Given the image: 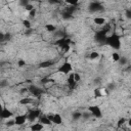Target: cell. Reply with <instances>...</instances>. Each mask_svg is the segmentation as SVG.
<instances>
[{
    "mask_svg": "<svg viewBox=\"0 0 131 131\" xmlns=\"http://www.w3.org/2000/svg\"><path fill=\"white\" fill-rule=\"evenodd\" d=\"M54 64H55V61L46 59V60L40 62V66H39V67H40L41 69H48V68H50V67H52V66H54Z\"/></svg>",
    "mask_w": 131,
    "mask_h": 131,
    "instance_id": "12",
    "label": "cell"
},
{
    "mask_svg": "<svg viewBox=\"0 0 131 131\" xmlns=\"http://www.w3.org/2000/svg\"><path fill=\"white\" fill-rule=\"evenodd\" d=\"M38 121H39L40 123H42L44 126H47V125H51V124H53V123H52V121L47 117V115H41V116H40V118L38 119Z\"/></svg>",
    "mask_w": 131,
    "mask_h": 131,
    "instance_id": "11",
    "label": "cell"
},
{
    "mask_svg": "<svg viewBox=\"0 0 131 131\" xmlns=\"http://www.w3.org/2000/svg\"><path fill=\"white\" fill-rule=\"evenodd\" d=\"M87 110L91 113L93 118H95V119H101L102 118V111H101L99 105H96V104L95 105H89L87 107Z\"/></svg>",
    "mask_w": 131,
    "mask_h": 131,
    "instance_id": "4",
    "label": "cell"
},
{
    "mask_svg": "<svg viewBox=\"0 0 131 131\" xmlns=\"http://www.w3.org/2000/svg\"><path fill=\"white\" fill-rule=\"evenodd\" d=\"M93 96H94V98H101L103 96V93L101 92V89L100 88H95L93 90Z\"/></svg>",
    "mask_w": 131,
    "mask_h": 131,
    "instance_id": "19",
    "label": "cell"
},
{
    "mask_svg": "<svg viewBox=\"0 0 131 131\" xmlns=\"http://www.w3.org/2000/svg\"><path fill=\"white\" fill-rule=\"evenodd\" d=\"M13 119L15 122V126H23L28 122V115H27V113L16 114Z\"/></svg>",
    "mask_w": 131,
    "mask_h": 131,
    "instance_id": "5",
    "label": "cell"
},
{
    "mask_svg": "<svg viewBox=\"0 0 131 131\" xmlns=\"http://www.w3.org/2000/svg\"><path fill=\"white\" fill-rule=\"evenodd\" d=\"M119 62H120V66H126V64L128 63V59H127L125 56H121Z\"/></svg>",
    "mask_w": 131,
    "mask_h": 131,
    "instance_id": "25",
    "label": "cell"
},
{
    "mask_svg": "<svg viewBox=\"0 0 131 131\" xmlns=\"http://www.w3.org/2000/svg\"><path fill=\"white\" fill-rule=\"evenodd\" d=\"M120 58H121V54H120L119 52H117V51H114V52L111 54V59H112L114 62H119Z\"/></svg>",
    "mask_w": 131,
    "mask_h": 131,
    "instance_id": "16",
    "label": "cell"
},
{
    "mask_svg": "<svg viewBox=\"0 0 131 131\" xmlns=\"http://www.w3.org/2000/svg\"><path fill=\"white\" fill-rule=\"evenodd\" d=\"M17 66H18L19 68H23V67L26 66V61H25L24 59H18V60H17Z\"/></svg>",
    "mask_w": 131,
    "mask_h": 131,
    "instance_id": "28",
    "label": "cell"
},
{
    "mask_svg": "<svg viewBox=\"0 0 131 131\" xmlns=\"http://www.w3.org/2000/svg\"><path fill=\"white\" fill-rule=\"evenodd\" d=\"M0 116H1V119L2 120H7V119H10L14 116V113L8 108V106L4 105L1 107V112H0Z\"/></svg>",
    "mask_w": 131,
    "mask_h": 131,
    "instance_id": "6",
    "label": "cell"
},
{
    "mask_svg": "<svg viewBox=\"0 0 131 131\" xmlns=\"http://www.w3.org/2000/svg\"><path fill=\"white\" fill-rule=\"evenodd\" d=\"M112 30H113V27H112V25H111V24H104V25L101 27V31H103V32H104V33H106V34L111 33V32H112Z\"/></svg>",
    "mask_w": 131,
    "mask_h": 131,
    "instance_id": "18",
    "label": "cell"
},
{
    "mask_svg": "<svg viewBox=\"0 0 131 131\" xmlns=\"http://www.w3.org/2000/svg\"><path fill=\"white\" fill-rule=\"evenodd\" d=\"M127 125H128L129 127H131V118L127 119Z\"/></svg>",
    "mask_w": 131,
    "mask_h": 131,
    "instance_id": "29",
    "label": "cell"
},
{
    "mask_svg": "<svg viewBox=\"0 0 131 131\" xmlns=\"http://www.w3.org/2000/svg\"><path fill=\"white\" fill-rule=\"evenodd\" d=\"M99 56H100L99 52L93 50V51H90V53H89V55H88V58H89L90 60H95V59L99 58Z\"/></svg>",
    "mask_w": 131,
    "mask_h": 131,
    "instance_id": "15",
    "label": "cell"
},
{
    "mask_svg": "<svg viewBox=\"0 0 131 131\" xmlns=\"http://www.w3.org/2000/svg\"><path fill=\"white\" fill-rule=\"evenodd\" d=\"M18 3H19V5L21 7H25L27 4L30 3V0H18Z\"/></svg>",
    "mask_w": 131,
    "mask_h": 131,
    "instance_id": "26",
    "label": "cell"
},
{
    "mask_svg": "<svg viewBox=\"0 0 131 131\" xmlns=\"http://www.w3.org/2000/svg\"><path fill=\"white\" fill-rule=\"evenodd\" d=\"M74 72V68L73 64L70 61H63L57 69H56V73L60 74V75H66L68 76L70 73Z\"/></svg>",
    "mask_w": 131,
    "mask_h": 131,
    "instance_id": "2",
    "label": "cell"
},
{
    "mask_svg": "<svg viewBox=\"0 0 131 131\" xmlns=\"http://www.w3.org/2000/svg\"><path fill=\"white\" fill-rule=\"evenodd\" d=\"M33 9H35V6H34V4L33 3H29V4H27L25 7H24V10L25 11H27V12H30V11H32Z\"/></svg>",
    "mask_w": 131,
    "mask_h": 131,
    "instance_id": "23",
    "label": "cell"
},
{
    "mask_svg": "<svg viewBox=\"0 0 131 131\" xmlns=\"http://www.w3.org/2000/svg\"><path fill=\"white\" fill-rule=\"evenodd\" d=\"M88 7H89V10L91 12H97V11L102 10V8H103V6L98 1H92V2H90V4H89Z\"/></svg>",
    "mask_w": 131,
    "mask_h": 131,
    "instance_id": "7",
    "label": "cell"
},
{
    "mask_svg": "<svg viewBox=\"0 0 131 131\" xmlns=\"http://www.w3.org/2000/svg\"><path fill=\"white\" fill-rule=\"evenodd\" d=\"M92 21L95 26H98V27H102L104 24H106V19L102 16H95V17H93Z\"/></svg>",
    "mask_w": 131,
    "mask_h": 131,
    "instance_id": "9",
    "label": "cell"
},
{
    "mask_svg": "<svg viewBox=\"0 0 131 131\" xmlns=\"http://www.w3.org/2000/svg\"><path fill=\"white\" fill-rule=\"evenodd\" d=\"M44 28H45V30H46V33H50V34L55 33L56 30H57V28H56L53 24H46V25L44 26Z\"/></svg>",
    "mask_w": 131,
    "mask_h": 131,
    "instance_id": "13",
    "label": "cell"
},
{
    "mask_svg": "<svg viewBox=\"0 0 131 131\" xmlns=\"http://www.w3.org/2000/svg\"><path fill=\"white\" fill-rule=\"evenodd\" d=\"M27 115H28V122L33 123V122H35L36 120H38L40 118V116L42 115V112H41L40 108H38L36 106L35 107L33 106L27 112Z\"/></svg>",
    "mask_w": 131,
    "mask_h": 131,
    "instance_id": "3",
    "label": "cell"
},
{
    "mask_svg": "<svg viewBox=\"0 0 131 131\" xmlns=\"http://www.w3.org/2000/svg\"><path fill=\"white\" fill-rule=\"evenodd\" d=\"M68 5H73V6H78L81 0H63Z\"/></svg>",
    "mask_w": 131,
    "mask_h": 131,
    "instance_id": "22",
    "label": "cell"
},
{
    "mask_svg": "<svg viewBox=\"0 0 131 131\" xmlns=\"http://www.w3.org/2000/svg\"><path fill=\"white\" fill-rule=\"evenodd\" d=\"M62 122H63V120H62V117H61V115L60 114H58V113H54L53 114V119H52V123L54 124V125H61L62 124Z\"/></svg>",
    "mask_w": 131,
    "mask_h": 131,
    "instance_id": "10",
    "label": "cell"
},
{
    "mask_svg": "<svg viewBox=\"0 0 131 131\" xmlns=\"http://www.w3.org/2000/svg\"><path fill=\"white\" fill-rule=\"evenodd\" d=\"M44 127H45V126H44L42 123H40V122L38 121V122H34V123L29 127V129L32 130V131H41V130L44 129Z\"/></svg>",
    "mask_w": 131,
    "mask_h": 131,
    "instance_id": "8",
    "label": "cell"
},
{
    "mask_svg": "<svg viewBox=\"0 0 131 131\" xmlns=\"http://www.w3.org/2000/svg\"><path fill=\"white\" fill-rule=\"evenodd\" d=\"M28 16H29V18L30 19H32V18H35L36 17V14H37V9L35 8V9H33L32 11H30V12H28Z\"/></svg>",
    "mask_w": 131,
    "mask_h": 131,
    "instance_id": "24",
    "label": "cell"
},
{
    "mask_svg": "<svg viewBox=\"0 0 131 131\" xmlns=\"http://www.w3.org/2000/svg\"><path fill=\"white\" fill-rule=\"evenodd\" d=\"M124 125H127V119L122 117L117 121V128H123Z\"/></svg>",
    "mask_w": 131,
    "mask_h": 131,
    "instance_id": "17",
    "label": "cell"
},
{
    "mask_svg": "<svg viewBox=\"0 0 131 131\" xmlns=\"http://www.w3.org/2000/svg\"><path fill=\"white\" fill-rule=\"evenodd\" d=\"M72 118H73V120H75V121H78V120H81L82 119V112H74L73 113V115H72Z\"/></svg>",
    "mask_w": 131,
    "mask_h": 131,
    "instance_id": "21",
    "label": "cell"
},
{
    "mask_svg": "<svg viewBox=\"0 0 131 131\" xmlns=\"http://www.w3.org/2000/svg\"><path fill=\"white\" fill-rule=\"evenodd\" d=\"M4 126L7 127V128H11L13 126H15V122H14V119H7L6 122L4 123Z\"/></svg>",
    "mask_w": 131,
    "mask_h": 131,
    "instance_id": "20",
    "label": "cell"
},
{
    "mask_svg": "<svg viewBox=\"0 0 131 131\" xmlns=\"http://www.w3.org/2000/svg\"><path fill=\"white\" fill-rule=\"evenodd\" d=\"M74 80L79 83V82L81 81V76H80L78 73H75V72H74Z\"/></svg>",
    "mask_w": 131,
    "mask_h": 131,
    "instance_id": "27",
    "label": "cell"
},
{
    "mask_svg": "<svg viewBox=\"0 0 131 131\" xmlns=\"http://www.w3.org/2000/svg\"><path fill=\"white\" fill-rule=\"evenodd\" d=\"M21 25H23V27L25 28V30H29V29H32V28H33L30 18H25V19H23V20H21Z\"/></svg>",
    "mask_w": 131,
    "mask_h": 131,
    "instance_id": "14",
    "label": "cell"
},
{
    "mask_svg": "<svg viewBox=\"0 0 131 131\" xmlns=\"http://www.w3.org/2000/svg\"><path fill=\"white\" fill-rule=\"evenodd\" d=\"M105 44H107L111 48L113 49H120L122 46V41H121V37L118 34H112L111 36H107Z\"/></svg>",
    "mask_w": 131,
    "mask_h": 131,
    "instance_id": "1",
    "label": "cell"
}]
</instances>
